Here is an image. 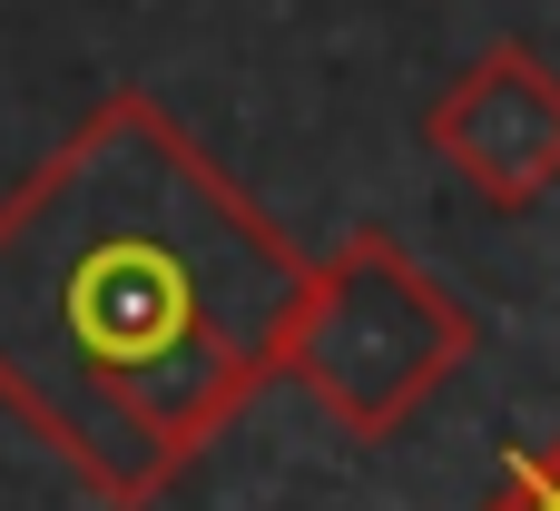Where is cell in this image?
Here are the masks:
<instances>
[{
    "label": "cell",
    "instance_id": "7a4b0ae2",
    "mask_svg": "<svg viewBox=\"0 0 560 511\" xmlns=\"http://www.w3.org/2000/svg\"><path fill=\"white\" fill-rule=\"evenodd\" d=\"M482 325L472 305L384 227H354L305 266V305L285 335V384L345 433V443H394L423 423V404L472 364Z\"/></svg>",
    "mask_w": 560,
    "mask_h": 511
},
{
    "label": "cell",
    "instance_id": "6da1fadb",
    "mask_svg": "<svg viewBox=\"0 0 560 511\" xmlns=\"http://www.w3.org/2000/svg\"><path fill=\"white\" fill-rule=\"evenodd\" d=\"M295 236L148 89H108L0 197V404L108 511H148L285 384Z\"/></svg>",
    "mask_w": 560,
    "mask_h": 511
},
{
    "label": "cell",
    "instance_id": "3957f363",
    "mask_svg": "<svg viewBox=\"0 0 560 511\" xmlns=\"http://www.w3.org/2000/svg\"><path fill=\"white\" fill-rule=\"evenodd\" d=\"M423 148L502 217L541 207L560 187V69L532 39H492L453 69V89L423 108Z\"/></svg>",
    "mask_w": 560,
    "mask_h": 511
},
{
    "label": "cell",
    "instance_id": "277c9868",
    "mask_svg": "<svg viewBox=\"0 0 560 511\" xmlns=\"http://www.w3.org/2000/svg\"><path fill=\"white\" fill-rule=\"evenodd\" d=\"M482 511H560V433L551 443H522V453L502 463V483H492Z\"/></svg>",
    "mask_w": 560,
    "mask_h": 511
}]
</instances>
